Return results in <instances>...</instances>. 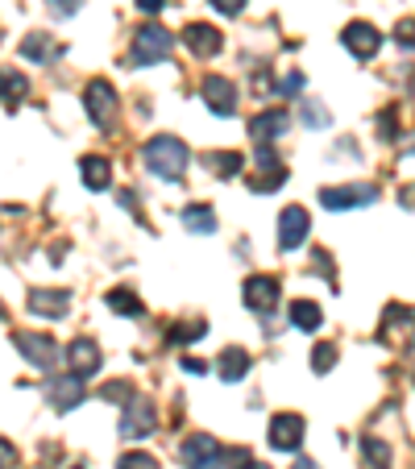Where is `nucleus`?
Instances as JSON below:
<instances>
[{
	"mask_svg": "<svg viewBox=\"0 0 415 469\" xmlns=\"http://www.w3.org/2000/svg\"><path fill=\"white\" fill-rule=\"evenodd\" d=\"M378 196H383V191L374 183H345V187H324V191H320V204H324L328 212H345V208L374 204Z\"/></svg>",
	"mask_w": 415,
	"mask_h": 469,
	"instance_id": "nucleus-5",
	"label": "nucleus"
},
{
	"mask_svg": "<svg viewBox=\"0 0 415 469\" xmlns=\"http://www.w3.org/2000/svg\"><path fill=\"white\" fill-rule=\"evenodd\" d=\"M307 229H312V217H307V208H299V204L283 208V217H278V250H283V253L299 250V245L307 241Z\"/></svg>",
	"mask_w": 415,
	"mask_h": 469,
	"instance_id": "nucleus-11",
	"label": "nucleus"
},
{
	"mask_svg": "<svg viewBox=\"0 0 415 469\" xmlns=\"http://www.w3.org/2000/svg\"><path fill=\"white\" fill-rule=\"evenodd\" d=\"M291 324L304 328V332H316V328L324 324V312H320L312 299H296V304H291Z\"/></svg>",
	"mask_w": 415,
	"mask_h": 469,
	"instance_id": "nucleus-24",
	"label": "nucleus"
},
{
	"mask_svg": "<svg viewBox=\"0 0 415 469\" xmlns=\"http://www.w3.org/2000/svg\"><path fill=\"white\" fill-rule=\"evenodd\" d=\"M328 120H332V117H328V109H320V104L307 100V104H304V125H307V129H328Z\"/></svg>",
	"mask_w": 415,
	"mask_h": 469,
	"instance_id": "nucleus-33",
	"label": "nucleus"
},
{
	"mask_svg": "<svg viewBox=\"0 0 415 469\" xmlns=\"http://www.w3.org/2000/svg\"><path fill=\"white\" fill-rule=\"evenodd\" d=\"M287 125H291V117H287L283 109H266V112H258V117H250V137L258 146H270L287 133Z\"/></svg>",
	"mask_w": 415,
	"mask_h": 469,
	"instance_id": "nucleus-18",
	"label": "nucleus"
},
{
	"mask_svg": "<svg viewBox=\"0 0 415 469\" xmlns=\"http://www.w3.org/2000/svg\"><path fill=\"white\" fill-rule=\"evenodd\" d=\"M154 424H158L154 403H146V399L133 394L129 403H125V415H120V437H125V440H142V437H150V432H154Z\"/></svg>",
	"mask_w": 415,
	"mask_h": 469,
	"instance_id": "nucleus-10",
	"label": "nucleus"
},
{
	"mask_svg": "<svg viewBox=\"0 0 415 469\" xmlns=\"http://www.w3.org/2000/svg\"><path fill=\"white\" fill-rule=\"evenodd\" d=\"M278 279H270V274H250L245 279V287H241V299H245V307L250 312H258V316H270L274 307H278Z\"/></svg>",
	"mask_w": 415,
	"mask_h": 469,
	"instance_id": "nucleus-6",
	"label": "nucleus"
},
{
	"mask_svg": "<svg viewBox=\"0 0 415 469\" xmlns=\"http://www.w3.org/2000/svg\"><path fill=\"white\" fill-rule=\"evenodd\" d=\"M250 366H253V361H250V353L241 350V345H229V350L216 358V370H220V378H225V382H241L245 374H250Z\"/></svg>",
	"mask_w": 415,
	"mask_h": 469,
	"instance_id": "nucleus-21",
	"label": "nucleus"
},
{
	"mask_svg": "<svg viewBox=\"0 0 415 469\" xmlns=\"http://www.w3.org/2000/svg\"><path fill=\"white\" fill-rule=\"evenodd\" d=\"M117 469H158V461H154L150 453H125V457L117 461Z\"/></svg>",
	"mask_w": 415,
	"mask_h": 469,
	"instance_id": "nucleus-34",
	"label": "nucleus"
},
{
	"mask_svg": "<svg viewBox=\"0 0 415 469\" xmlns=\"http://www.w3.org/2000/svg\"><path fill=\"white\" fill-rule=\"evenodd\" d=\"M33 316L42 320H63L71 312V291H50V287H33L30 291V304H25Z\"/></svg>",
	"mask_w": 415,
	"mask_h": 469,
	"instance_id": "nucleus-15",
	"label": "nucleus"
},
{
	"mask_svg": "<svg viewBox=\"0 0 415 469\" xmlns=\"http://www.w3.org/2000/svg\"><path fill=\"white\" fill-rule=\"evenodd\" d=\"M304 415L296 411H283V415H274L270 420V448H278V453H296L299 445H304Z\"/></svg>",
	"mask_w": 415,
	"mask_h": 469,
	"instance_id": "nucleus-12",
	"label": "nucleus"
},
{
	"mask_svg": "<svg viewBox=\"0 0 415 469\" xmlns=\"http://www.w3.org/2000/svg\"><path fill=\"white\" fill-rule=\"evenodd\" d=\"M340 42H345V50L358 58H374L378 50H383V33L374 30L370 22H349L345 30H340Z\"/></svg>",
	"mask_w": 415,
	"mask_h": 469,
	"instance_id": "nucleus-13",
	"label": "nucleus"
},
{
	"mask_svg": "<svg viewBox=\"0 0 415 469\" xmlns=\"http://www.w3.org/2000/svg\"><path fill=\"white\" fill-rule=\"evenodd\" d=\"M394 38H399V46H407V50H411V46H415V22H411V17L394 25Z\"/></svg>",
	"mask_w": 415,
	"mask_h": 469,
	"instance_id": "nucleus-37",
	"label": "nucleus"
},
{
	"mask_svg": "<svg viewBox=\"0 0 415 469\" xmlns=\"http://www.w3.org/2000/svg\"><path fill=\"white\" fill-rule=\"evenodd\" d=\"M66 361H71V374L92 378V374L100 370V345L92 337H75L71 341V350H66Z\"/></svg>",
	"mask_w": 415,
	"mask_h": 469,
	"instance_id": "nucleus-19",
	"label": "nucleus"
},
{
	"mask_svg": "<svg viewBox=\"0 0 415 469\" xmlns=\"http://www.w3.org/2000/svg\"><path fill=\"white\" fill-rule=\"evenodd\" d=\"M212 9L225 13V17H237V13L245 9V0H212Z\"/></svg>",
	"mask_w": 415,
	"mask_h": 469,
	"instance_id": "nucleus-40",
	"label": "nucleus"
},
{
	"mask_svg": "<svg viewBox=\"0 0 415 469\" xmlns=\"http://www.w3.org/2000/svg\"><path fill=\"white\" fill-rule=\"evenodd\" d=\"M13 345H17V353H22L30 366H38V370H55V361H58L55 337H42V332H13Z\"/></svg>",
	"mask_w": 415,
	"mask_h": 469,
	"instance_id": "nucleus-7",
	"label": "nucleus"
},
{
	"mask_svg": "<svg viewBox=\"0 0 415 469\" xmlns=\"http://www.w3.org/2000/svg\"><path fill=\"white\" fill-rule=\"evenodd\" d=\"M291 469H320V465H316V461H307V457H299L296 465H291Z\"/></svg>",
	"mask_w": 415,
	"mask_h": 469,
	"instance_id": "nucleus-44",
	"label": "nucleus"
},
{
	"mask_svg": "<svg viewBox=\"0 0 415 469\" xmlns=\"http://www.w3.org/2000/svg\"><path fill=\"white\" fill-rule=\"evenodd\" d=\"M46 4H50V13H55V17H75L84 0H46Z\"/></svg>",
	"mask_w": 415,
	"mask_h": 469,
	"instance_id": "nucleus-36",
	"label": "nucleus"
},
{
	"mask_svg": "<svg viewBox=\"0 0 415 469\" xmlns=\"http://www.w3.org/2000/svg\"><path fill=\"white\" fill-rule=\"evenodd\" d=\"M183 225L191 233H199V237H208V233H216V212L208 204H191V208H183Z\"/></svg>",
	"mask_w": 415,
	"mask_h": 469,
	"instance_id": "nucleus-23",
	"label": "nucleus"
},
{
	"mask_svg": "<svg viewBox=\"0 0 415 469\" xmlns=\"http://www.w3.org/2000/svg\"><path fill=\"white\" fill-rule=\"evenodd\" d=\"M361 453H366L370 469H386V465H391V445L378 440V437H361Z\"/></svg>",
	"mask_w": 415,
	"mask_h": 469,
	"instance_id": "nucleus-26",
	"label": "nucleus"
},
{
	"mask_svg": "<svg viewBox=\"0 0 415 469\" xmlns=\"http://www.w3.org/2000/svg\"><path fill=\"white\" fill-rule=\"evenodd\" d=\"M175 50V38L163 30V25H142V30L133 33V63L137 66H154V63H166Z\"/></svg>",
	"mask_w": 415,
	"mask_h": 469,
	"instance_id": "nucleus-2",
	"label": "nucleus"
},
{
	"mask_svg": "<svg viewBox=\"0 0 415 469\" xmlns=\"http://www.w3.org/2000/svg\"><path fill=\"white\" fill-rule=\"evenodd\" d=\"M84 382L88 378H79V374H55L50 378V386H46V394H50V403H55V411H71V407L84 403Z\"/></svg>",
	"mask_w": 415,
	"mask_h": 469,
	"instance_id": "nucleus-14",
	"label": "nucleus"
},
{
	"mask_svg": "<svg viewBox=\"0 0 415 469\" xmlns=\"http://www.w3.org/2000/svg\"><path fill=\"white\" fill-rule=\"evenodd\" d=\"M199 92H204L208 109L216 112V117H233V112H237V88H233L225 75H208Z\"/></svg>",
	"mask_w": 415,
	"mask_h": 469,
	"instance_id": "nucleus-17",
	"label": "nucleus"
},
{
	"mask_svg": "<svg viewBox=\"0 0 415 469\" xmlns=\"http://www.w3.org/2000/svg\"><path fill=\"white\" fill-rule=\"evenodd\" d=\"M183 46L191 50L196 58H212L220 55V46H225V33L216 30V25H204V22H191L183 30Z\"/></svg>",
	"mask_w": 415,
	"mask_h": 469,
	"instance_id": "nucleus-16",
	"label": "nucleus"
},
{
	"mask_svg": "<svg viewBox=\"0 0 415 469\" xmlns=\"http://www.w3.org/2000/svg\"><path fill=\"white\" fill-rule=\"evenodd\" d=\"M142 158H146V166H150L158 179L175 183V179H183L187 163H191V150H187L179 137H154V142L142 150Z\"/></svg>",
	"mask_w": 415,
	"mask_h": 469,
	"instance_id": "nucleus-1",
	"label": "nucleus"
},
{
	"mask_svg": "<svg viewBox=\"0 0 415 469\" xmlns=\"http://www.w3.org/2000/svg\"><path fill=\"white\" fill-rule=\"evenodd\" d=\"M337 358H340L337 345H332V341H320L316 350H312V370H316V374H328L332 366H337Z\"/></svg>",
	"mask_w": 415,
	"mask_h": 469,
	"instance_id": "nucleus-29",
	"label": "nucleus"
},
{
	"mask_svg": "<svg viewBox=\"0 0 415 469\" xmlns=\"http://www.w3.org/2000/svg\"><path fill=\"white\" fill-rule=\"evenodd\" d=\"M13 465H17V445L0 437V469H13Z\"/></svg>",
	"mask_w": 415,
	"mask_h": 469,
	"instance_id": "nucleus-39",
	"label": "nucleus"
},
{
	"mask_svg": "<svg viewBox=\"0 0 415 469\" xmlns=\"http://www.w3.org/2000/svg\"><path fill=\"white\" fill-rule=\"evenodd\" d=\"M0 316H4V304H0Z\"/></svg>",
	"mask_w": 415,
	"mask_h": 469,
	"instance_id": "nucleus-46",
	"label": "nucleus"
},
{
	"mask_svg": "<svg viewBox=\"0 0 415 469\" xmlns=\"http://www.w3.org/2000/svg\"><path fill=\"white\" fill-rule=\"evenodd\" d=\"M100 399H104V403H117V399H125V403H129L133 386L125 378H120V382H104V386H100Z\"/></svg>",
	"mask_w": 415,
	"mask_h": 469,
	"instance_id": "nucleus-32",
	"label": "nucleus"
},
{
	"mask_svg": "<svg viewBox=\"0 0 415 469\" xmlns=\"http://www.w3.org/2000/svg\"><path fill=\"white\" fill-rule=\"evenodd\" d=\"M204 332H208L204 320H187V324H175V328H171V337H166V341H171V345H196Z\"/></svg>",
	"mask_w": 415,
	"mask_h": 469,
	"instance_id": "nucleus-27",
	"label": "nucleus"
},
{
	"mask_svg": "<svg viewBox=\"0 0 415 469\" xmlns=\"http://www.w3.org/2000/svg\"><path fill=\"white\" fill-rule=\"evenodd\" d=\"M399 199H403V208H415V187H403V191H399Z\"/></svg>",
	"mask_w": 415,
	"mask_h": 469,
	"instance_id": "nucleus-43",
	"label": "nucleus"
},
{
	"mask_svg": "<svg viewBox=\"0 0 415 469\" xmlns=\"http://www.w3.org/2000/svg\"><path fill=\"white\" fill-rule=\"evenodd\" d=\"M79 179H84V187H92V191H104V187L112 183V163L100 158V154H88V158L79 163Z\"/></svg>",
	"mask_w": 415,
	"mask_h": 469,
	"instance_id": "nucleus-20",
	"label": "nucleus"
},
{
	"mask_svg": "<svg viewBox=\"0 0 415 469\" xmlns=\"http://www.w3.org/2000/svg\"><path fill=\"white\" fill-rule=\"evenodd\" d=\"M183 370H187V374H204L208 366H204V361H196V358H183Z\"/></svg>",
	"mask_w": 415,
	"mask_h": 469,
	"instance_id": "nucleus-41",
	"label": "nucleus"
},
{
	"mask_svg": "<svg viewBox=\"0 0 415 469\" xmlns=\"http://www.w3.org/2000/svg\"><path fill=\"white\" fill-rule=\"evenodd\" d=\"M163 4H166V0H137V9H142V13H158Z\"/></svg>",
	"mask_w": 415,
	"mask_h": 469,
	"instance_id": "nucleus-42",
	"label": "nucleus"
},
{
	"mask_svg": "<svg viewBox=\"0 0 415 469\" xmlns=\"http://www.w3.org/2000/svg\"><path fill=\"white\" fill-rule=\"evenodd\" d=\"M75 469H84V465H75Z\"/></svg>",
	"mask_w": 415,
	"mask_h": 469,
	"instance_id": "nucleus-47",
	"label": "nucleus"
},
{
	"mask_svg": "<svg viewBox=\"0 0 415 469\" xmlns=\"http://www.w3.org/2000/svg\"><path fill=\"white\" fill-rule=\"evenodd\" d=\"M22 58H30V63H46L50 58V38L46 33H30L22 42Z\"/></svg>",
	"mask_w": 415,
	"mask_h": 469,
	"instance_id": "nucleus-28",
	"label": "nucleus"
},
{
	"mask_svg": "<svg viewBox=\"0 0 415 469\" xmlns=\"http://www.w3.org/2000/svg\"><path fill=\"white\" fill-rule=\"evenodd\" d=\"M278 92H283V96H296V92H304V75H299V71L283 75V79H278Z\"/></svg>",
	"mask_w": 415,
	"mask_h": 469,
	"instance_id": "nucleus-38",
	"label": "nucleus"
},
{
	"mask_svg": "<svg viewBox=\"0 0 415 469\" xmlns=\"http://www.w3.org/2000/svg\"><path fill=\"white\" fill-rule=\"evenodd\" d=\"M287 183V166L283 158L270 150V146H258V171L250 175V191H258V196H266V191H278V187Z\"/></svg>",
	"mask_w": 415,
	"mask_h": 469,
	"instance_id": "nucleus-8",
	"label": "nucleus"
},
{
	"mask_svg": "<svg viewBox=\"0 0 415 469\" xmlns=\"http://www.w3.org/2000/svg\"><path fill=\"white\" fill-rule=\"evenodd\" d=\"M204 163L212 166V175L233 179V175H237V171H241V166H245V158H241L237 150H220V154L212 150V154H208V158H204Z\"/></svg>",
	"mask_w": 415,
	"mask_h": 469,
	"instance_id": "nucleus-25",
	"label": "nucleus"
},
{
	"mask_svg": "<svg viewBox=\"0 0 415 469\" xmlns=\"http://www.w3.org/2000/svg\"><path fill=\"white\" fill-rule=\"evenodd\" d=\"M316 266H320V274H324L328 283H337V270H332V258H328L324 250H316V253H312V270H316Z\"/></svg>",
	"mask_w": 415,
	"mask_h": 469,
	"instance_id": "nucleus-35",
	"label": "nucleus"
},
{
	"mask_svg": "<svg viewBox=\"0 0 415 469\" xmlns=\"http://www.w3.org/2000/svg\"><path fill=\"white\" fill-rule=\"evenodd\" d=\"M109 307L117 316H142V304L133 291H109Z\"/></svg>",
	"mask_w": 415,
	"mask_h": 469,
	"instance_id": "nucleus-30",
	"label": "nucleus"
},
{
	"mask_svg": "<svg viewBox=\"0 0 415 469\" xmlns=\"http://www.w3.org/2000/svg\"><path fill=\"white\" fill-rule=\"evenodd\" d=\"M378 337H383L386 345H407V341L415 337V307H407V304L386 307L383 324H378Z\"/></svg>",
	"mask_w": 415,
	"mask_h": 469,
	"instance_id": "nucleus-9",
	"label": "nucleus"
},
{
	"mask_svg": "<svg viewBox=\"0 0 415 469\" xmlns=\"http://www.w3.org/2000/svg\"><path fill=\"white\" fill-rule=\"evenodd\" d=\"M25 92H30V79L22 75V71H4L0 66V104H17V100H25Z\"/></svg>",
	"mask_w": 415,
	"mask_h": 469,
	"instance_id": "nucleus-22",
	"label": "nucleus"
},
{
	"mask_svg": "<svg viewBox=\"0 0 415 469\" xmlns=\"http://www.w3.org/2000/svg\"><path fill=\"white\" fill-rule=\"evenodd\" d=\"M84 109H88L96 129H112V120H117V88L109 79H92L84 88Z\"/></svg>",
	"mask_w": 415,
	"mask_h": 469,
	"instance_id": "nucleus-3",
	"label": "nucleus"
},
{
	"mask_svg": "<svg viewBox=\"0 0 415 469\" xmlns=\"http://www.w3.org/2000/svg\"><path fill=\"white\" fill-rule=\"evenodd\" d=\"M378 137H383V142H399V109L378 112Z\"/></svg>",
	"mask_w": 415,
	"mask_h": 469,
	"instance_id": "nucleus-31",
	"label": "nucleus"
},
{
	"mask_svg": "<svg viewBox=\"0 0 415 469\" xmlns=\"http://www.w3.org/2000/svg\"><path fill=\"white\" fill-rule=\"evenodd\" d=\"M179 457H183L187 469H225V448H220V440L204 437V432L187 437L183 445H179Z\"/></svg>",
	"mask_w": 415,
	"mask_h": 469,
	"instance_id": "nucleus-4",
	"label": "nucleus"
},
{
	"mask_svg": "<svg viewBox=\"0 0 415 469\" xmlns=\"http://www.w3.org/2000/svg\"><path fill=\"white\" fill-rule=\"evenodd\" d=\"M250 469H270V465H258V461H253V465H250Z\"/></svg>",
	"mask_w": 415,
	"mask_h": 469,
	"instance_id": "nucleus-45",
	"label": "nucleus"
}]
</instances>
